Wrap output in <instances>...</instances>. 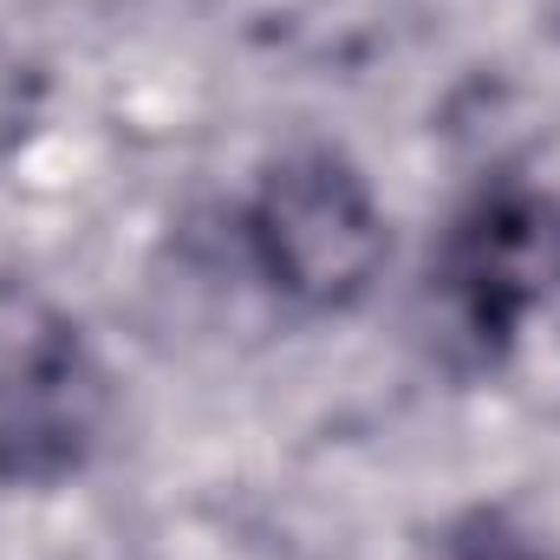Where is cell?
Wrapping results in <instances>:
<instances>
[{"mask_svg":"<svg viewBox=\"0 0 560 560\" xmlns=\"http://www.w3.org/2000/svg\"><path fill=\"white\" fill-rule=\"evenodd\" d=\"M112 423V378L66 306L0 287V482L46 489L92 463Z\"/></svg>","mask_w":560,"mask_h":560,"instance_id":"obj_1","label":"cell"},{"mask_svg":"<svg viewBox=\"0 0 560 560\" xmlns=\"http://www.w3.org/2000/svg\"><path fill=\"white\" fill-rule=\"evenodd\" d=\"M436 306L469 359H502L528 313L560 293V196L535 183H489L436 248Z\"/></svg>","mask_w":560,"mask_h":560,"instance_id":"obj_3","label":"cell"},{"mask_svg":"<svg viewBox=\"0 0 560 560\" xmlns=\"http://www.w3.org/2000/svg\"><path fill=\"white\" fill-rule=\"evenodd\" d=\"M248 248L287 300L339 313L385 268V215L339 150H293L248 202Z\"/></svg>","mask_w":560,"mask_h":560,"instance_id":"obj_2","label":"cell"},{"mask_svg":"<svg viewBox=\"0 0 560 560\" xmlns=\"http://www.w3.org/2000/svg\"><path fill=\"white\" fill-rule=\"evenodd\" d=\"M423 560H555L541 555L522 528H509L502 515H469V522H456V528H443Z\"/></svg>","mask_w":560,"mask_h":560,"instance_id":"obj_4","label":"cell"}]
</instances>
